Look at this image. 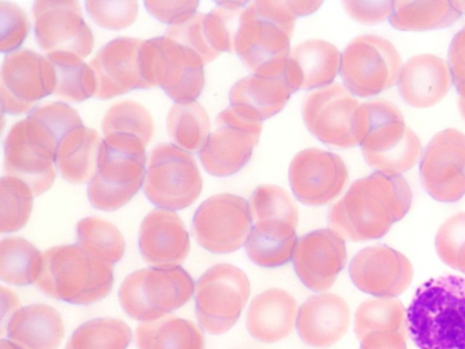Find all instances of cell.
I'll return each mask as SVG.
<instances>
[{
    "mask_svg": "<svg viewBox=\"0 0 465 349\" xmlns=\"http://www.w3.org/2000/svg\"><path fill=\"white\" fill-rule=\"evenodd\" d=\"M420 183L435 200L454 203L465 194V135L448 128L427 145L420 165Z\"/></svg>",
    "mask_w": 465,
    "mask_h": 349,
    "instance_id": "cell-17",
    "label": "cell"
},
{
    "mask_svg": "<svg viewBox=\"0 0 465 349\" xmlns=\"http://www.w3.org/2000/svg\"><path fill=\"white\" fill-rule=\"evenodd\" d=\"M78 244L109 262H118L125 248L123 234L109 221L97 217L80 220L76 225Z\"/></svg>",
    "mask_w": 465,
    "mask_h": 349,
    "instance_id": "cell-40",
    "label": "cell"
},
{
    "mask_svg": "<svg viewBox=\"0 0 465 349\" xmlns=\"http://www.w3.org/2000/svg\"><path fill=\"white\" fill-rule=\"evenodd\" d=\"M451 80L449 65L443 59L431 54H419L402 65L398 91L408 105L428 108L445 97Z\"/></svg>",
    "mask_w": 465,
    "mask_h": 349,
    "instance_id": "cell-26",
    "label": "cell"
},
{
    "mask_svg": "<svg viewBox=\"0 0 465 349\" xmlns=\"http://www.w3.org/2000/svg\"><path fill=\"white\" fill-rule=\"evenodd\" d=\"M341 57V54L331 43L308 39L290 52L282 78L292 93L331 85L340 71Z\"/></svg>",
    "mask_w": 465,
    "mask_h": 349,
    "instance_id": "cell-27",
    "label": "cell"
},
{
    "mask_svg": "<svg viewBox=\"0 0 465 349\" xmlns=\"http://www.w3.org/2000/svg\"><path fill=\"white\" fill-rule=\"evenodd\" d=\"M139 249L143 260L157 268H173L183 262L190 238L180 216L168 209H155L143 220Z\"/></svg>",
    "mask_w": 465,
    "mask_h": 349,
    "instance_id": "cell-24",
    "label": "cell"
},
{
    "mask_svg": "<svg viewBox=\"0 0 465 349\" xmlns=\"http://www.w3.org/2000/svg\"><path fill=\"white\" fill-rule=\"evenodd\" d=\"M167 130L180 148L200 151L210 135V122L205 109L197 102L176 103L167 115Z\"/></svg>",
    "mask_w": 465,
    "mask_h": 349,
    "instance_id": "cell-37",
    "label": "cell"
},
{
    "mask_svg": "<svg viewBox=\"0 0 465 349\" xmlns=\"http://www.w3.org/2000/svg\"><path fill=\"white\" fill-rule=\"evenodd\" d=\"M33 192L23 181L9 175L0 180V232L11 233L24 227L30 218Z\"/></svg>",
    "mask_w": 465,
    "mask_h": 349,
    "instance_id": "cell-42",
    "label": "cell"
},
{
    "mask_svg": "<svg viewBox=\"0 0 465 349\" xmlns=\"http://www.w3.org/2000/svg\"><path fill=\"white\" fill-rule=\"evenodd\" d=\"M455 8L460 13H465V1H451Z\"/></svg>",
    "mask_w": 465,
    "mask_h": 349,
    "instance_id": "cell-52",
    "label": "cell"
},
{
    "mask_svg": "<svg viewBox=\"0 0 465 349\" xmlns=\"http://www.w3.org/2000/svg\"><path fill=\"white\" fill-rule=\"evenodd\" d=\"M202 188L200 170L189 152L170 143L151 151L143 192L153 204L168 210L186 208L198 199Z\"/></svg>",
    "mask_w": 465,
    "mask_h": 349,
    "instance_id": "cell-11",
    "label": "cell"
},
{
    "mask_svg": "<svg viewBox=\"0 0 465 349\" xmlns=\"http://www.w3.org/2000/svg\"><path fill=\"white\" fill-rule=\"evenodd\" d=\"M351 319L348 304L341 296L327 293L312 295L300 307L296 329L308 345L326 348L347 333Z\"/></svg>",
    "mask_w": 465,
    "mask_h": 349,
    "instance_id": "cell-25",
    "label": "cell"
},
{
    "mask_svg": "<svg viewBox=\"0 0 465 349\" xmlns=\"http://www.w3.org/2000/svg\"><path fill=\"white\" fill-rule=\"evenodd\" d=\"M435 249L444 264L465 274V212L453 214L440 226Z\"/></svg>",
    "mask_w": 465,
    "mask_h": 349,
    "instance_id": "cell-44",
    "label": "cell"
},
{
    "mask_svg": "<svg viewBox=\"0 0 465 349\" xmlns=\"http://www.w3.org/2000/svg\"><path fill=\"white\" fill-rule=\"evenodd\" d=\"M411 199V191L404 177L375 172L354 181L331 205L328 224L348 241L378 239L405 216Z\"/></svg>",
    "mask_w": 465,
    "mask_h": 349,
    "instance_id": "cell-3",
    "label": "cell"
},
{
    "mask_svg": "<svg viewBox=\"0 0 465 349\" xmlns=\"http://www.w3.org/2000/svg\"><path fill=\"white\" fill-rule=\"evenodd\" d=\"M322 1L258 0L244 7L233 51L255 75L282 77L295 20L316 11Z\"/></svg>",
    "mask_w": 465,
    "mask_h": 349,
    "instance_id": "cell-2",
    "label": "cell"
},
{
    "mask_svg": "<svg viewBox=\"0 0 465 349\" xmlns=\"http://www.w3.org/2000/svg\"><path fill=\"white\" fill-rule=\"evenodd\" d=\"M102 130L104 136L112 134L136 136L147 145L153 134L150 112L135 101L125 100L114 104L105 112Z\"/></svg>",
    "mask_w": 465,
    "mask_h": 349,
    "instance_id": "cell-41",
    "label": "cell"
},
{
    "mask_svg": "<svg viewBox=\"0 0 465 349\" xmlns=\"http://www.w3.org/2000/svg\"><path fill=\"white\" fill-rule=\"evenodd\" d=\"M85 6L97 25L110 30L130 26L138 15V3L134 0L86 1Z\"/></svg>",
    "mask_w": 465,
    "mask_h": 349,
    "instance_id": "cell-45",
    "label": "cell"
},
{
    "mask_svg": "<svg viewBox=\"0 0 465 349\" xmlns=\"http://www.w3.org/2000/svg\"><path fill=\"white\" fill-rule=\"evenodd\" d=\"M249 206L252 222L284 221L297 227L298 207L290 194L274 184H262L250 196Z\"/></svg>",
    "mask_w": 465,
    "mask_h": 349,
    "instance_id": "cell-43",
    "label": "cell"
},
{
    "mask_svg": "<svg viewBox=\"0 0 465 349\" xmlns=\"http://www.w3.org/2000/svg\"><path fill=\"white\" fill-rule=\"evenodd\" d=\"M401 67V55L390 41L379 35H361L344 48L340 74L351 94L367 97L395 85Z\"/></svg>",
    "mask_w": 465,
    "mask_h": 349,
    "instance_id": "cell-12",
    "label": "cell"
},
{
    "mask_svg": "<svg viewBox=\"0 0 465 349\" xmlns=\"http://www.w3.org/2000/svg\"><path fill=\"white\" fill-rule=\"evenodd\" d=\"M349 274L361 292L380 298H393L411 284L413 267L409 259L387 245L369 246L352 258Z\"/></svg>",
    "mask_w": 465,
    "mask_h": 349,
    "instance_id": "cell-21",
    "label": "cell"
},
{
    "mask_svg": "<svg viewBox=\"0 0 465 349\" xmlns=\"http://www.w3.org/2000/svg\"><path fill=\"white\" fill-rule=\"evenodd\" d=\"M252 223L249 203L241 196L223 193L199 205L192 228L203 248L214 254H229L246 243Z\"/></svg>",
    "mask_w": 465,
    "mask_h": 349,
    "instance_id": "cell-15",
    "label": "cell"
},
{
    "mask_svg": "<svg viewBox=\"0 0 465 349\" xmlns=\"http://www.w3.org/2000/svg\"><path fill=\"white\" fill-rule=\"evenodd\" d=\"M302 114L310 133L329 146L345 149L362 141L364 103L339 83L310 92L303 100Z\"/></svg>",
    "mask_w": 465,
    "mask_h": 349,
    "instance_id": "cell-9",
    "label": "cell"
},
{
    "mask_svg": "<svg viewBox=\"0 0 465 349\" xmlns=\"http://www.w3.org/2000/svg\"><path fill=\"white\" fill-rule=\"evenodd\" d=\"M193 292V281L183 268H146L126 276L119 300L130 317L148 322L182 307Z\"/></svg>",
    "mask_w": 465,
    "mask_h": 349,
    "instance_id": "cell-10",
    "label": "cell"
},
{
    "mask_svg": "<svg viewBox=\"0 0 465 349\" xmlns=\"http://www.w3.org/2000/svg\"><path fill=\"white\" fill-rule=\"evenodd\" d=\"M139 349H204L203 331L192 321L167 314L136 328Z\"/></svg>",
    "mask_w": 465,
    "mask_h": 349,
    "instance_id": "cell-33",
    "label": "cell"
},
{
    "mask_svg": "<svg viewBox=\"0 0 465 349\" xmlns=\"http://www.w3.org/2000/svg\"><path fill=\"white\" fill-rule=\"evenodd\" d=\"M35 35L45 53L69 52L85 58L94 36L75 0H40L34 3Z\"/></svg>",
    "mask_w": 465,
    "mask_h": 349,
    "instance_id": "cell-18",
    "label": "cell"
},
{
    "mask_svg": "<svg viewBox=\"0 0 465 349\" xmlns=\"http://www.w3.org/2000/svg\"><path fill=\"white\" fill-rule=\"evenodd\" d=\"M292 94L282 77L255 75L237 81L229 91L231 105L248 116L262 121L279 113Z\"/></svg>",
    "mask_w": 465,
    "mask_h": 349,
    "instance_id": "cell-30",
    "label": "cell"
},
{
    "mask_svg": "<svg viewBox=\"0 0 465 349\" xmlns=\"http://www.w3.org/2000/svg\"><path fill=\"white\" fill-rule=\"evenodd\" d=\"M0 349H22V348H20L17 345H15L10 340H4V339H2L0 341Z\"/></svg>",
    "mask_w": 465,
    "mask_h": 349,
    "instance_id": "cell-51",
    "label": "cell"
},
{
    "mask_svg": "<svg viewBox=\"0 0 465 349\" xmlns=\"http://www.w3.org/2000/svg\"><path fill=\"white\" fill-rule=\"evenodd\" d=\"M347 262L344 240L332 229L312 231L297 240L292 264L300 281L310 290L329 289Z\"/></svg>",
    "mask_w": 465,
    "mask_h": 349,
    "instance_id": "cell-22",
    "label": "cell"
},
{
    "mask_svg": "<svg viewBox=\"0 0 465 349\" xmlns=\"http://www.w3.org/2000/svg\"><path fill=\"white\" fill-rule=\"evenodd\" d=\"M449 63L451 78L459 94V105H465V25L450 42Z\"/></svg>",
    "mask_w": 465,
    "mask_h": 349,
    "instance_id": "cell-49",
    "label": "cell"
},
{
    "mask_svg": "<svg viewBox=\"0 0 465 349\" xmlns=\"http://www.w3.org/2000/svg\"><path fill=\"white\" fill-rule=\"evenodd\" d=\"M143 88L161 87L176 103L195 101L204 85L203 65L193 49L166 36L143 41Z\"/></svg>",
    "mask_w": 465,
    "mask_h": 349,
    "instance_id": "cell-8",
    "label": "cell"
},
{
    "mask_svg": "<svg viewBox=\"0 0 465 349\" xmlns=\"http://www.w3.org/2000/svg\"><path fill=\"white\" fill-rule=\"evenodd\" d=\"M145 146L132 135L112 134L102 139L97 168L87 188L94 208L114 211L139 191L146 173Z\"/></svg>",
    "mask_w": 465,
    "mask_h": 349,
    "instance_id": "cell-6",
    "label": "cell"
},
{
    "mask_svg": "<svg viewBox=\"0 0 465 349\" xmlns=\"http://www.w3.org/2000/svg\"><path fill=\"white\" fill-rule=\"evenodd\" d=\"M6 327L9 340L22 349H56L64 334L60 314L42 304L18 309Z\"/></svg>",
    "mask_w": 465,
    "mask_h": 349,
    "instance_id": "cell-29",
    "label": "cell"
},
{
    "mask_svg": "<svg viewBox=\"0 0 465 349\" xmlns=\"http://www.w3.org/2000/svg\"><path fill=\"white\" fill-rule=\"evenodd\" d=\"M364 105L366 125L360 145L366 163L387 175H401L412 168L421 154V144L398 107L382 99Z\"/></svg>",
    "mask_w": 465,
    "mask_h": 349,
    "instance_id": "cell-7",
    "label": "cell"
},
{
    "mask_svg": "<svg viewBox=\"0 0 465 349\" xmlns=\"http://www.w3.org/2000/svg\"><path fill=\"white\" fill-rule=\"evenodd\" d=\"M149 14L164 24L176 25L189 20L196 14L198 1H155L143 2Z\"/></svg>",
    "mask_w": 465,
    "mask_h": 349,
    "instance_id": "cell-47",
    "label": "cell"
},
{
    "mask_svg": "<svg viewBox=\"0 0 465 349\" xmlns=\"http://www.w3.org/2000/svg\"><path fill=\"white\" fill-rule=\"evenodd\" d=\"M461 14L451 1H393L389 18L391 25L401 31H427L454 24Z\"/></svg>",
    "mask_w": 465,
    "mask_h": 349,
    "instance_id": "cell-34",
    "label": "cell"
},
{
    "mask_svg": "<svg viewBox=\"0 0 465 349\" xmlns=\"http://www.w3.org/2000/svg\"><path fill=\"white\" fill-rule=\"evenodd\" d=\"M82 125L78 113L64 103L35 107L12 126L5 139V175L25 182L34 195L46 192L55 178V154L60 141Z\"/></svg>",
    "mask_w": 465,
    "mask_h": 349,
    "instance_id": "cell-1",
    "label": "cell"
},
{
    "mask_svg": "<svg viewBox=\"0 0 465 349\" xmlns=\"http://www.w3.org/2000/svg\"><path fill=\"white\" fill-rule=\"evenodd\" d=\"M114 284V264L80 244H66L43 253L35 285L62 302L90 304L104 298Z\"/></svg>",
    "mask_w": 465,
    "mask_h": 349,
    "instance_id": "cell-5",
    "label": "cell"
},
{
    "mask_svg": "<svg viewBox=\"0 0 465 349\" xmlns=\"http://www.w3.org/2000/svg\"><path fill=\"white\" fill-rule=\"evenodd\" d=\"M406 334L401 332H374L361 340L360 349H408Z\"/></svg>",
    "mask_w": 465,
    "mask_h": 349,
    "instance_id": "cell-50",
    "label": "cell"
},
{
    "mask_svg": "<svg viewBox=\"0 0 465 349\" xmlns=\"http://www.w3.org/2000/svg\"><path fill=\"white\" fill-rule=\"evenodd\" d=\"M345 12L353 20L365 25L379 24L390 18L393 1H342Z\"/></svg>",
    "mask_w": 465,
    "mask_h": 349,
    "instance_id": "cell-48",
    "label": "cell"
},
{
    "mask_svg": "<svg viewBox=\"0 0 465 349\" xmlns=\"http://www.w3.org/2000/svg\"><path fill=\"white\" fill-rule=\"evenodd\" d=\"M246 274L230 264L210 267L194 287L195 312L201 326L212 334L230 330L239 319L250 296Z\"/></svg>",
    "mask_w": 465,
    "mask_h": 349,
    "instance_id": "cell-13",
    "label": "cell"
},
{
    "mask_svg": "<svg viewBox=\"0 0 465 349\" xmlns=\"http://www.w3.org/2000/svg\"><path fill=\"white\" fill-rule=\"evenodd\" d=\"M2 53H11L25 40L30 25L26 14L17 5L11 2H0Z\"/></svg>",
    "mask_w": 465,
    "mask_h": 349,
    "instance_id": "cell-46",
    "label": "cell"
},
{
    "mask_svg": "<svg viewBox=\"0 0 465 349\" xmlns=\"http://www.w3.org/2000/svg\"><path fill=\"white\" fill-rule=\"evenodd\" d=\"M298 304L287 291L271 288L256 295L246 314L249 334L262 343H276L292 331Z\"/></svg>",
    "mask_w": 465,
    "mask_h": 349,
    "instance_id": "cell-28",
    "label": "cell"
},
{
    "mask_svg": "<svg viewBox=\"0 0 465 349\" xmlns=\"http://www.w3.org/2000/svg\"><path fill=\"white\" fill-rule=\"evenodd\" d=\"M55 74L54 95L68 102L79 103L96 92L95 75L83 58L69 52L47 53Z\"/></svg>",
    "mask_w": 465,
    "mask_h": 349,
    "instance_id": "cell-35",
    "label": "cell"
},
{
    "mask_svg": "<svg viewBox=\"0 0 465 349\" xmlns=\"http://www.w3.org/2000/svg\"><path fill=\"white\" fill-rule=\"evenodd\" d=\"M407 312L394 298L369 299L354 314V333L359 340L374 332H401L407 334Z\"/></svg>",
    "mask_w": 465,
    "mask_h": 349,
    "instance_id": "cell-38",
    "label": "cell"
},
{
    "mask_svg": "<svg viewBox=\"0 0 465 349\" xmlns=\"http://www.w3.org/2000/svg\"><path fill=\"white\" fill-rule=\"evenodd\" d=\"M262 122L230 105L216 117L215 128L199 151V159L207 173L228 176L249 162L259 142Z\"/></svg>",
    "mask_w": 465,
    "mask_h": 349,
    "instance_id": "cell-14",
    "label": "cell"
},
{
    "mask_svg": "<svg viewBox=\"0 0 465 349\" xmlns=\"http://www.w3.org/2000/svg\"><path fill=\"white\" fill-rule=\"evenodd\" d=\"M131 340L132 331L124 322L95 318L73 333L65 349H126Z\"/></svg>",
    "mask_w": 465,
    "mask_h": 349,
    "instance_id": "cell-39",
    "label": "cell"
},
{
    "mask_svg": "<svg viewBox=\"0 0 465 349\" xmlns=\"http://www.w3.org/2000/svg\"><path fill=\"white\" fill-rule=\"evenodd\" d=\"M407 324L420 349H465V278L440 275L420 284L408 307Z\"/></svg>",
    "mask_w": 465,
    "mask_h": 349,
    "instance_id": "cell-4",
    "label": "cell"
},
{
    "mask_svg": "<svg viewBox=\"0 0 465 349\" xmlns=\"http://www.w3.org/2000/svg\"><path fill=\"white\" fill-rule=\"evenodd\" d=\"M143 41L118 37L103 45L89 62L96 80L97 99H110L143 89L140 49Z\"/></svg>",
    "mask_w": 465,
    "mask_h": 349,
    "instance_id": "cell-23",
    "label": "cell"
},
{
    "mask_svg": "<svg viewBox=\"0 0 465 349\" xmlns=\"http://www.w3.org/2000/svg\"><path fill=\"white\" fill-rule=\"evenodd\" d=\"M102 139L100 135L84 125L69 131L60 141L55 165L69 183L84 184L96 171Z\"/></svg>",
    "mask_w": 465,
    "mask_h": 349,
    "instance_id": "cell-31",
    "label": "cell"
},
{
    "mask_svg": "<svg viewBox=\"0 0 465 349\" xmlns=\"http://www.w3.org/2000/svg\"><path fill=\"white\" fill-rule=\"evenodd\" d=\"M43 254L25 238L10 236L0 244L1 280L25 286L35 283L41 270Z\"/></svg>",
    "mask_w": 465,
    "mask_h": 349,
    "instance_id": "cell-36",
    "label": "cell"
},
{
    "mask_svg": "<svg viewBox=\"0 0 465 349\" xmlns=\"http://www.w3.org/2000/svg\"><path fill=\"white\" fill-rule=\"evenodd\" d=\"M248 1H222L207 14L198 13L186 22L172 25L166 35L193 49L205 63L222 52L233 51L241 15Z\"/></svg>",
    "mask_w": 465,
    "mask_h": 349,
    "instance_id": "cell-19",
    "label": "cell"
},
{
    "mask_svg": "<svg viewBox=\"0 0 465 349\" xmlns=\"http://www.w3.org/2000/svg\"><path fill=\"white\" fill-rule=\"evenodd\" d=\"M297 243L295 227L280 220H263L252 226L245 250L255 264L272 268L289 263Z\"/></svg>",
    "mask_w": 465,
    "mask_h": 349,
    "instance_id": "cell-32",
    "label": "cell"
},
{
    "mask_svg": "<svg viewBox=\"0 0 465 349\" xmlns=\"http://www.w3.org/2000/svg\"><path fill=\"white\" fill-rule=\"evenodd\" d=\"M343 160L319 148L300 151L289 166V182L296 198L306 205L326 204L338 196L348 181Z\"/></svg>",
    "mask_w": 465,
    "mask_h": 349,
    "instance_id": "cell-20",
    "label": "cell"
},
{
    "mask_svg": "<svg viewBox=\"0 0 465 349\" xmlns=\"http://www.w3.org/2000/svg\"><path fill=\"white\" fill-rule=\"evenodd\" d=\"M54 69L47 57L26 48L5 55L0 84L3 112L31 113L38 101L54 93Z\"/></svg>",
    "mask_w": 465,
    "mask_h": 349,
    "instance_id": "cell-16",
    "label": "cell"
}]
</instances>
